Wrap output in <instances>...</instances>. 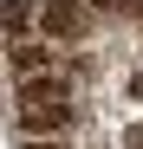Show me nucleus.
<instances>
[{"label":"nucleus","instance_id":"2","mask_svg":"<svg viewBox=\"0 0 143 149\" xmlns=\"http://www.w3.org/2000/svg\"><path fill=\"white\" fill-rule=\"evenodd\" d=\"M39 26L52 39H85L91 33V7L85 0H39Z\"/></svg>","mask_w":143,"mask_h":149},{"label":"nucleus","instance_id":"4","mask_svg":"<svg viewBox=\"0 0 143 149\" xmlns=\"http://www.w3.org/2000/svg\"><path fill=\"white\" fill-rule=\"evenodd\" d=\"M26 13H39V0H7V39H20V26H26Z\"/></svg>","mask_w":143,"mask_h":149},{"label":"nucleus","instance_id":"1","mask_svg":"<svg viewBox=\"0 0 143 149\" xmlns=\"http://www.w3.org/2000/svg\"><path fill=\"white\" fill-rule=\"evenodd\" d=\"M65 123H72V91H65V71L20 78V130H26V136H59Z\"/></svg>","mask_w":143,"mask_h":149},{"label":"nucleus","instance_id":"5","mask_svg":"<svg viewBox=\"0 0 143 149\" xmlns=\"http://www.w3.org/2000/svg\"><path fill=\"white\" fill-rule=\"evenodd\" d=\"M26 149H59V143H26Z\"/></svg>","mask_w":143,"mask_h":149},{"label":"nucleus","instance_id":"3","mask_svg":"<svg viewBox=\"0 0 143 149\" xmlns=\"http://www.w3.org/2000/svg\"><path fill=\"white\" fill-rule=\"evenodd\" d=\"M7 52H13V78H39V71H59V52H52V39H7Z\"/></svg>","mask_w":143,"mask_h":149}]
</instances>
